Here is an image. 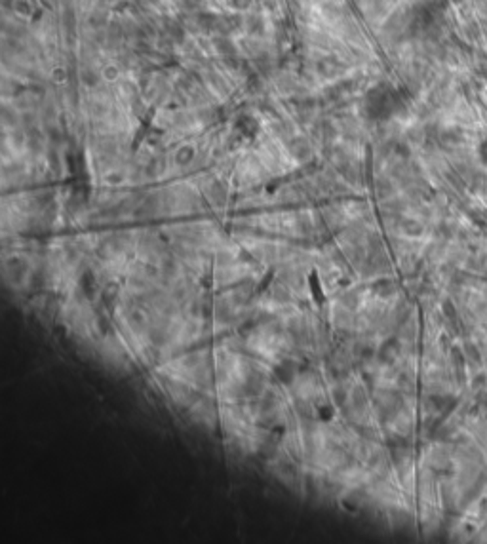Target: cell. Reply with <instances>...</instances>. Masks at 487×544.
I'll return each instance as SVG.
<instances>
[{"mask_svg":"<svg viewBox=\"0 0 487 544\" xmlns=\"http://www.w3.org/2000/svg\"><path fill=\"white\" fill-rule=\"evenodd\" d=\"M344 69V65L337 59V57H322L318 63H316V71L318 74H322L325 78H331L337 73H341Z\"/></svg>","mask_w":487,"mask_h":544,"instance_id":"obj_1","label":"cell"},{"mask_svg":"<svg viewBox=\"0 0 487 544\" xmlns=\"http://www.w3.org/2000/svg\"><path fill=\"white\" fill-rule=\"evenodd\" d=\"M213 46H215V50L219 55H223V57H236V48L226 35H219V37L213 40Z\"/></svg>","mask_w":487,"mask_h":544,"instance_id":"obj_2","label":"cell"},{"mask_svg":"<svg viewBox=\"0 0 487 544\" xmlns=\"http://www.w3.org/2000/svg\"><path fill=\"white\" fill-rule=\"evenodd\" d=\"M164 31H166V35H168L170 40H173V42H183V38H185V29H183V25H181L179 21L168 19Z\"/></svg>","mask_w":487,"mask_h":544,"instance_id":"obj_3","label":"cell"},{"mask_svg":"<svg viewBox=\"0 0 487 544\" xmlns=\"http://www.w3.org/2000/svg\"><path fill=\"white\" fill-rule=\"evenodd\" d=\"M246 31L250 35H261L265 31V21H263L259 16H250L246 19Z\"/></svg>","mask_w":487,"mask_h":544,"instance_id":"obj_4","label":"cell"},{"mask_svg":"<svg viewBox=\"0 0 487 544\" xmlns=\"http://www.w3.org/2000/svg\"><path fill=\"white\" fill-rule=\"evenodd\" d=\"M80 76L86 86H97L99 84V74L95 73V71H91V69H84Z\"/></svg>","mask_w":487,"mask_h":544,"instance_id":"obj_5","label":"cell"},{"mask_svg":"<svg viewBox=\"0 0 487 544\" xmlns=\"http://www.w3.org/2000/svg\"><path fill=\"white\" fill-rule=\"evenodd\" d=\"M192 158H194V151H192V147H181L179 153H177V162L185 166V164H189Z\"/></svg>","mask_w":487,"mask_h":544,"instance_id":"obj_6","label":"cell"},{"mask_svg":"<svg viewBox=\"0 0 487 544\" xmlns=\"http://www.w3.org/2000/svg\"><path fill=\"white\" fill-rule=\"evenodd\" d=\"M90 23L93 25V27H101V25L105 23V16H103L101 12H95V14L90 18Z\"/></svg>","mask_w":487,"mask_h":544,"instance_id":"obj_7","label":"cell"},{"mask_svg":"<svg viewBox=\"0 0 487 544\" xmlns=\"http://www.w3.org/2000/svg\"><path fill=\"white\" fill-rule=\"evenodd\" d=\"M65 78H67V74H65L63 69H57V71H55V80H57V82H59V80L63 82Z\"/></svg>","mask_w":487,"mask_h":544,"instance_id":"obj_8","label":"cell"}]
</instances>
